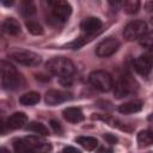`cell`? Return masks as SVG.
Returning a JSON list of instances; mask_svg holds the SVG:
<instances>
[{
    "mask_svg": "<svg viewBox=\"0 0 153 153\" xmlns=\"http://www.w3.org/2000/svg\"><path fill=\"white\" fill-rule=\"evenodd\" d=\"M16 153H49L51 145L38 135H30L13 141Z\"/></svg>",
    "mask_w": 153,
    "mask_h": 153,
    "instance_id": "obj_1",
    "label": "cell"
},
{
    "mask_svg": "<svg viewBox=\"0 0 153 153\" xmlns=\"http://www.w3.org/2000/svg\"><path fill=\"white\" fill-rule=\"evenodd\" d=\"M1 69V86L5 90H18L24 87L25 79L24 76L16 69L13 65L2 60L0 65Z\"/></svg>",
    "mask_w": 153,
    "mask_h": 153,
    "instance_id": "obj_2",
    "label": "cell"
},
{
    "mask_svg": "<svg viewBox=\"0 0 153 153\" xmlns=\"http://www.w3.org/2000/svg\"><path fill=\"white\" fill-rule=\"evenodd\" d=\"M45 68L49 73L57 75L60 78H69L75 72L74 63L69 59L63 56H56L50 59L45 63Z\"/></svg>",
    "mask_w": 153,
    "mask_h": 153,
    "instance_id": "obj_3",
    "label": "cell"
},
{
    "mask_svg": "<svg viewBox=\"0 0 153 153\" xmlns=\"http://www.w3.org/2000/svg\"><path fill=\"white\" fill-rule=\"evenodd\" d=\"M88 81L94 88H97L100 92H108L114 87L112 76L110 75V73L103 69L91 72L88 75Z\"/></svg>",
    "mask_w": 153,
    "mask_h": 153,
    "instance_id": "obj_4",
    "label": "cell"
},
{
    "mask_svg": "<svg viewBox=\"0 0 153 153\" xmlns=\"http://www.w3.org/2000/svg\"><path fill=\"white\" fill-rule=\"evenodd\" d=\"M135 91H136V84L130 78V75H127V74L121 75L114 86V93H115L116 98L128 97V96L135 93Z\"/></svg>",
    "mask_w": 153,
    "mask_h": 153,
    "instance_id": "obj_5",
    "label": "cell"
},
{
    "mask_svg": "<svg viewBox=\"0 0 153 153\" xmlns=\"http://www.w3.org/2000/svg\"><path fill=\"white\" fill-rule=\"evenodd\" d=\"M10 57L20 65L29 66V67L37 66L42 61V57L37 53L31 51V50H24V49H19V50H14L10 53Z\"/></svg>",
    "mask_w": 153,
    "mask_h": 153,
    "instance_id": "obj_6",
    "label": "cell"
},
{
    "mask_svg": "<svg viewBox=\"0 0 153 153\" xmlns=\"http://www.w3.org/2000/svg\"><path fill=\"white\" fill-rule=\"evenodd\" d=\"M147 32V24L143 20H134L126 25L123 30V36L127 41L140 39Z\"/></svg>",
    "mask_w": 153,
    "mask_h": 153,
    "instance_id": "obj_7",
    "label": "cell"
},
{
    "mask_svg": "<svg viewBox=\"0 0 153 153\" xmlns=\"http://www.w3.org/2000/svg\"><path fill=\"white\" fill-rule=\"evenodd\" d=\"M134 68L140 75L147 76L153 69V50H147L136 57L134 61Z\"/></svg>",
    "mask_w": 153,
    "mask_h": 153,
    "instance_id": "obj_8",
    "label": "cell"
},
{
    "mask_svg": "<svg viewBox=\"0 0 153 153\" xmlns=\"http://www.w3.org/2000/svg\"><path fill=\"white\" fill-rule=\"evenodd\" d=\"M120 48V41L116 37H108L103 39L96 48V55L98 57H109L114 55Z\"/></svg>",
    "mask_w": 153,
    "mask_h": 153,
    "instance_id": "obj_9",
    "label": "cell"
},
{
    "mask_svg": "<svg viewBox=\"0 0 153 153\" xmlns=\"http://www.w3.org/2000/svg\"><path fill=\"white\" fill-rule=\"evenodd\" d=\"M49 5L51 6L53 14L56 19L61 22H66L69 18L72 13V6L69 5V2L60 0V1H50Z\"/></svg>",
    "mask_w": 153,
    "mask_h": 153,
    "instance_id": "obj_10",
    "label": "cell"
},
{
    "mask_svg": "<svg viewBox=\"0 0 153 153\" xmlns=\"http://www.w3.org/2000/svg\"><path fill=\"white\" fill-rule=\"evenodd\" d=\"M72 94L66 92V91H61V90H49L45 92V97L44 100L47 104L49 105H57L61 104L63 102L69 100L72 97Z\"/></svg>",
    "mask_w": 153,
    "mask_h": 153,
    "instance_id": "obj_11",
    "label": "cell"
},
{
    "mask_svg": "<svg viewBox=\"0 0 153 153\" xmlns=\"http://www.w3.org/2000/svg\"><path fill=\"white\" fill-rule=\"evenodd\" d=\"M103 23L99 18L96 17H88L85 18L80 23V29L84 31V33H91V35H98L102 30Z\"/></svg>",
    "mask_w": 153,
    "mask_h": 153,
    "instance_id": "obj_12",
    "label": "cell"
},
{
    "mask_svg": "<svg viewBox=\"0 0 153 153\" xmlns=\"http://www.w3.org/2000/svg\"><path fill=\"white\" fill-rule=\"evenodd\" d=\"M142 106H143V102L140 99H135V100H130V102L121 104L118 106V111L121 114H124V115H130V114H135V112L141 111Z\"/></svg>",
    "mask_w": 153,
    "mask_h": 153,
    "instance_id": "obj_13",
    "label": "cell"
},
{
    "mask_svg": "<svg viewBox=\"0 0 153 153\" xmlns=\"http://www.w3.org/2000/svg\"><path fill=\"white\" fill-rule=\"evenodd\" d=\"M27 122V117L24 112H14L13 115H11L7 118V127L10 129H19L22 127H24V124H26Z\"/></svg>",
    "mask_w": 153,
    "mask_h": 153,
    "instance_id": "obj_14",
    "label": "cell"
},
{
    "mask_svg": "<svg viewBox=\"0 0 153 153\" xmlns=\"http://www.w3.org/2000/svg\"><path fill=\"white\" fill-rule=\"evenodd\" d=\"M62 115H63L65 120L71 123H79L84 120V114L79 108H73V106L67 108L63 110Z\"/></svg>",
    "mask_w": 153,
    "mask_h": 153,
    "instance_id": "obj_15",
    "label": "cell"
},
{
    "mask_svg": "<svg viewBox=\"0 0 153 153\" xmlns=\"http://www.w3.org/2000/svg\"><path fill=\"white\" fill-rule=\"evenodd\" d=\"M2 29L8 35H18L20 33V24L14 18H6L2 23Z\"/></svg>",
    "mask_w": 153,
    "mask_h": 153,
    "instance_id": "obj_16",
    "label": "cell"
},
{
    "mask_svg": "<svg viewBox=\"0 0 153 153\" xmlns=\"http://www.w3.org/2000/svg\"><path fill=\"white\" fill-rule=\"evenodd\" d=\"M39 99H41L39 93L31 91V92H26V93L22 94L19 98V103L23 105H35L39 102Z\"/></svg>",
    "mask_w": 153,
    "mask_h": 153,
    "instance_id": "obj_17",
    "label": "cell"
},
{
    "mask_svg": "<svg viewBox=\"0 0 153 153\" xmlns=\"http://www.w3.org/2000/svg\"><path fill=\"white\" fill-rule=\"evenodd\" d=\"M97 35H91V33H84V35H81V36H79L75 41H73V42H71L69 44H67V47L68 48H72V49H79L80 47H82V45H85L86 43H88V42H91L94 37H96Z\"/></svg>",
    "mask_w": 153,
    "mask_h": 153,
    "instance_id": "obj_18",
    "label": "cell"
},
{
    "mask_svg": "<svg viewBox=\"0 0 153 153\" xmlns=\"http://www.w3.org/2000/svg\"><path fill=\"white\" fill-rule=\"evenodd\" d=\"M75 141L87 151H93L98 146L97 139H94L92 136H79L75 139Z\"/></svg>",
    "mask_w": 153,
    "mask_h": 153,
    "instance_id": "obj_19",
    "label": "cell"
},
{
    "mask_svg": "<svg viewBox=\"0 0 153 153\" xmlns=\"http://www.w3.org/2000/svg\"><path fill=\"white\" fill-rule=\"evenodd\" d=\"M137 143L140 147H146L153 143V130H142L137 134Z\"/></svg>",
    "mask_w": 153,
    "mask_h": 153,
    "instance_id": "obj_20",
    "label": "cell"
},
{
    "mask_svg": "<svg viewBox=\"0 0 153 153\" xmlns=\"http://www.w3.org/2000/svg\"><path fill=\"white\" fill-rule=\"evenodd\" d=\"M26 130L33 131V133H36V134H38V135H43V136H45V135L49 134L48 128H47L44 124L39 123V122H30V123L26 126Z\"/></svg>",
    "mask_w": 153,
    "mask_h": 153,
    "instance_id": "obj_21",
    "label": "cell"
},
{
    "mask_svg": "<svg viewBox=\"0 0 153 153\" xmlns=\"http://www.w3.org/2000/svg\"><path fill=\"white\" fill-rule=\"evenodd\" d=\"M122 6H123V10H124L126 13L135 14V13H137V11L140 8V1H137V0H127L122 4Z\"/></svg>",
    "mask_w": 153,
    "mask_h": 153,
    "instance_id": "obj_22",
    "label": "cell"
},
{
    "mask_svg": "<svg viewBox=\"0 0 153 153\" xmlns=\"http://www.w3.org/2000/svg\"><path fill=\"white\" fill-rule=\"evenodd\" d=\"M25 25H26V29L29 32H31L32 35H42L43 33V27L42 25L36 22V20H32V19H29L25 22Z\"/></svg>",
    "mask_w": 153,
    "mask_h": 153,
    "instance_id": "obj_23",
    "label": "cell"
},
{
    "mask_svg": "<svg viewBox=\"0 0 153 153\" xmlns=\"http://www.w3.org/2000/svg\"><path fill=\"white\" fill-rule=\"evenodd\" d=\"M20 13L24 17H31L36 13V6L32 1H24L20 7Z\"/></svg>",
    "mask_w": 153,
    "mask_h": 153,
    "instance_id": "obj_24",
    "label": "cell"
},
{
    "mask_svg": "<svg viewBox=\"0 0 153 153\" xmlns=\"http://www.w3.org/2000/svg\"><path fill=\"white\" fill-rule=\"evenodd\" d=\"M140 44L146 48L147 50H153V31L146 32L140 39H139Z\"/></svg>",
    "mask_w": 153,
    "mask_h": 153,
    "instance_id": "obj_25",
    "label": "cell"
},
{
    "mask_svg": "<svg viewBox=\"0 0 153 153\" xmlns=\"http://www.w3.org/2000/svg\"><path fill=\"white\" fill-rule=\"evenodd\" d=\"M50 126H51V128L54 129V131H55V133H57V134H61V133L63 131V129H62L61 124H60L57 121L51 120V121H50Z\"/></svg>",
    "mask_w": 153,
    "mask_h": 153,
    "instance_id": "obj_26",
    "label": "cell"
},
{
    "mask_svg": "<svg viewBox=\"0 0 153 153\" xmlns=\"http://www.w3.org/2000/svg\"><path fill=\"white\" fill-rule=\"evenodd\" d=\"M62 153H80V151H79V149H76L75 147L67 146V147H65V148H63Z\"/></svg>",
    "mask_w": 153,
    "mask_h": 153,
    "instance_id": "obj_27",
    "label": "cell"
},
{
    "mask_svg": "<svg viewBox=\"0 0 153 153\" xmlns=\"http://www.w3.org/2000/svg\"><path fill=\"white\" fill-rule=\"evenodd\" d=\"M104 139H105L109 143H115V142L117 141L116 136H114V135H111V134H105V135H104Z\"/></svg>",
    "mask_w": 153,
    "mask_h": 153,
    "instance_id": "obj_28",
    "label": "cell"
},
{
    "mask_svg": "<svg viewBox=\"0 0 153 153\" xmlns=\"http://www.w3.org/2000/svg\"><path fill=\"white\" fill-rule=\"evenodd\" d=\"M145 10L147 12H153V1H147L145 4Z\"/></svg>",
    "mask_w": 153,
    "mask_h": 153,
    "instance_id": "obj_29",
    "label": "cell"
},
{
    "mask_svg": "<svg viewBox=\"0 0 153 153\" xmlns=\"http://www.w3.org/2000/svg\"><path fill=\"white\" fill-rule=\"evenodd\" d=\"M97 153H112V149L111 148H105V147H102L97 151Z\"/></svg>",
    "mask_w": 153,
    "mask_h": 153,
    "instance_id": "obj_30",
    "label": "cell"
},
{
    "mask_svg": "<svg viewBox=\"0 0 153 153\" xmlns=\"http://www.w3.org/2000/svg\"><path fill=\"white\" fill-rule=\"evenodd\" d=\"M0 153H11V152H10L6 147H1V148H0Z\"/></svg>",
    "mask_w": 153,
    "mask_h": 153,
    "instance_id": "obj_31",
    "label": "cell"
},
{
    "mask_svg": "<svg viewBox=\"0 0 153 153\" xmlns=\"http://www.w3.org/2000/svg\"><path fill=\"white\" fill-rule=\"evenodd\" d=\"M151 22H152V24H153V18H152V19H151Z\"/></svg>",
    "mask_w": 153,
    "mask_h": 153,
    "instance_id": "obj_32",
    "label": "cell"
}]
</instances>
